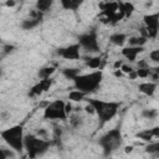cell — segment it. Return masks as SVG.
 I'll list each match as a JSON object with an SVG mask.
<instances>
[{
  "label": "cell",
  "instance_id": "cell-1",
  "mask_svg": "<svg viewBox=\"0 0 159 159\" xmlns=\"http://www.w3.org/2000/svg\"><path fill=\"white\" fill-rule=\"evenodd\" d=\"M73 81L77 89H81L84 93H89V92H93L99 86L102 81V72L94 71L88 75H78Z\"/></svg>",
  "mask_w": 159,
  "mask_h": 159
},
{
  "label": "cell",
  "instance_id": "cell-2",
  "mask_svg": "<svg viewBox=\"0 0 159 159\" xmlns=\"http://www.w3.org/2000/svg\"><path fill=\"white\" fill-rule=\"evenodd\" d=\"M88 102H91L94 106L96 113L102 123H106L109 119H112L117 114V111L119 108V103L117 102H103L99 99H88Z\"/></svg>",
  "mask_w": 159,
  "mask_h": 159
},
{
  "label": "cell",
  "instance_id": "cell-3",
  "mask_svg": "<svg viewBox=\"0 0 159 159\" xmlns=\"http://www.w3.org/2000/svg\"><path fill=\"white\" fill-rule=\"evenodd\" d=\"M1 138L16 152H21L25 145H24V135H22V127L21 125H15L9 129H5L1 132Z\"/></svg>",
  "mask_w": 159,
  "mask_h": 159
},
{
  "label": "cell",
  "instance_id": "cell-4",
  "mask_svg": "<svg viewBox=\"0 0 159 159\" xmlns=\"http://www.w3.org/2000/svg\"><path fill=\"white\" fill-rule=\"evenodd\" d=\"M24 145H25V149L27 150L29 155L31 158H35L39 154H42L48 148L50 142L41 137L37 138L35 135H26L24 138Z\"/></svg>",
  "mask_w": 159,
  "mask_h": 159
},
{
  "label": "cell",
  "instance_id": "cell-5",
  "mask_svg": "<svg viewBox=\"0 0 159 159\" xmlns=\"http://www.w3.org/2000/svg\"><path fill=\"white\" fill-rule=\"evenodd\" d=\"M65 106H66V103L63 101H61V99H57V101H53V102L48 103V106L45 108L43 118L65 120L67 118V113H66Z\"/></svg>",
  "mask_w": 159,
  "mask_h": 159
},
{
  "label": "cell",
  "instance_id": "cell-6",
  "mask_svg": "<svg viewBox=\"0 0 159 159\" xmlns=\"http://www.w3.org/2000/svg\"><path fill=\"white\" fill-rule=\"evenodd\" d=\"M99 144L102 145V148L104 149L106 154L116 150L120 144H122V135L118 129H112L111 132H108L106 135H103L99 140Z\"/></svg>",
  "mask_w": 159,
  "mask_h": 159
},
{
  "label": "cell",
  "instance_id": "cell-7",
  "mask_svg": "<svg viewBox=\"0 0 159 159\" xmlns=\"http://www.w3.org/2000/svg\"><path fill=\"white\" fill-rule=\"evenodd\" d=\"M80 43H75V45H70L65 48H60L57 51V53L66 58V60H77L80 58Z\"/></svg>",
  "mask_w": 159,
  "mask_h": 159
},
{
  "label": "cell",
  "instance_id": "cell-8",
  "mask_svg": "<svg viewBox=\"0 0 159 159\" xmlns=\"http://www.w3.org/2000/svg\"><path fill=\"white\" fill-rule=\"evenodd\" d=\"M80 45L87 48L88 51H98V43L94 34H87L82 35L80 37Z\"/></svg>",
  "mask_w": 159,
  "mask_h": 159
},
{
  "label": "cell",
  "instance_id": "cell-9",
  "mask_svg": "<svg viewBox=\"0 0 159 159\" xmlns=\"http://www.w3.org/2000/svg\"><path fill=\"white\" fill-rule=\"evenodd\" d=\"M143 50H144L143 46H129V47L122 48V55L127 60H129L130 62H133V61H135L137 55L140 53V52H143Z\"/></svg>",
  "mask_w": 159,
  "mask_h": 159
},
{
  "label": "cell",
  "instance_id": "cell-10",
  "mask_svg": "<svg viewBox=\"0 0 159 159\" xmlns=\"http://www.w3.org/2000/svg\"><path fill=\"white\" fill-rule=\"evenodd\" d=\"M52 84V81L50 78H46V80H40L39 83H36L35 86H32L31 88V94H35V96H39L41 94L42 92L47 91Z\"/></svg>",
  "mask_w": 159,
  "mask_h": 159
},
{
  "label": "cell",
  "instance_id": "cell-11",
  "mask_svg": "<svg viewBox=\"0 0 159 159\" xmlns=\"http://www.w3.org/2000/svg\"><path fill=\"white\" fill-rule=\"evenodd\" d=\"M139 92H142L145 96H153L155 89H157V83L154 82H143L138 86Z\"/></svg>",
  "mask_w": 159,
  "mask_h": 159
},
{
  "label": "cell",
  "instance_id": "cell-12",
  "mask_svg": "<svg viewBox=\"0 0 159 159\" xmlns=\"http://www.w3.org/2000/svg\"><path fill=\"white\" fill-rule=\"evenodd\" d=\"M143 21L145 24V27H159V12L144 15Z\"/></svg>",
  "mask_w": 159,
  "mask_h": 159
},
{
  "label": "cell",
  "instance_id": "cell-13",
  "mask_svg": "<svg viewBox=\"0 0 159 159\" xmlns=\"http://www.w3.org/2000/svg\"><path fill=\"white\" fill-rule=\"evenodd\" d=\"M61 5L66 10H76L83 2V0H60Z\"/></svg>",
  "mask_w": 159,
  "mask_h": 159
},
{
  "label": "cell",
  "instance_id": "cell-14",
  "mask_svg": "<svg viewBox=\"0 0 159 159\" xmlns=\"http://www.w3.org/2000/svg\"><path fill=\"white\" fill-rule=\"evenodd\" d=\"M87 93H84L83 91L81 89H73L68 93V99L72 101V102H82L84 99Z\"/></svg>",
  "mask_w": 159,
  "mask_h": 159
},
{
  "label": "cell",
  "instance_id": "cell-15",
  "mask_svg": "<svg viewBox=\"0 0 159 159\" xmlns=\"http://www.w3.org/2000/svg\"><path fill=\"white\" fill-rule=\"evenodd\" d=\"M109 41H111L113 45H116V46H123L124 42L127 41V36H125L124 34L117 32V34H113V35L109 37Z\"/></svg>",
  "mask_w": 159,
  "mask_h": 159
},
{
  "label": "cell",
  "instance_id": "cell-16",
  "mask_svg": "<svg viewBox=\"0 0 159 159\" xmlns=\"http://www.w3.org/2000/svg\"><path fill=\"white\" fill-rule=\"evenodd\" d=\"M119 10L123 11V14H124L125 17H129L134 12V5L132 2H129V1H127V2L119 4Z\"/></svg>",
  "mask_w": 159,
  "mask_h": 159
},
{
  "label": "cell",
  "instance_id": "cell-17",
  "mask_svg": "<svg viewBox=\"0 0 159 159\" xmlns=\"http://www.w3.org/2000/svg\"><path fill=\"white\" fill-rule=\"evenodd\" d=\"M52 2H53V0H37L36 1V9L41 12H46L51 7Z\"/></svg>",
  "mask_w": 159,
  "mask_h": 159
},
{
  "label": "cell",
  "instance_id": "cell-18",
  "mask_svg": "<svg viewBox=\"0 0 159 159\" xmlns=\"http://www.w3.org/2000/svg\"><path fill=\"white\" fill-rule=\"evenodd\" d=\"M53 72H55V67L48 66V67H43V68H41V70L39 71L37 76H39L40 80H46V78H50V76H51Z\"/></svg>",
  "mask_w": 159,
  "mask_h": 159
},
{
  "label": "cell",
  "instance_id": "cell-19",
  "mask_svg": "<svg viewBox=\"0 0 159 159\" xmlns=\"http://www.w3.org/2000/svg\"><path fill=\"white\" fill-rule=\"evenodd\" d=\"M148 41V37L145 36H138V37H130L129 39V46H144Z\"/></svg>",
  "mask_w": 159,
  "mask_h": 159
},
{
  "label": "cell",
  "instance_id": "cell-20",
  "mask_svg": "<svg viewBox=\"0 0 159 159\" xmlns=\"http://www.w3.org/2000/svg\"><path fill=\"white\" fill-rule=\"evenodd\" d=\"M40 21H41V19H32V17H30V19H27V20H25L22 22V27L25 30H30V29L37 26L40 24Z\"/></svg>",
  "mask_w": 159,
  "mask_h": 159
},
{
  "label": "cell",
  "instance_id": "cell-21",
  "mask_svg": "<svg viewBox=\"0 0 159 159\" xmlns=\"http://www.w3.org/2000/svg\"><path fill=\"white\" fill-rule=\"evenodd\" d=\"M145 152L149 154H153L155 157H159V142L157 143H150L145 147Z\"/></svg>",
  "mask_w": 159,
  "mask_h": 159
},
{
  "label": "cell",
  "instance_id": "cell-22",
  "mask_svg": "<svg viewBox=\"0 0 159 159\" xmlns=\"http://www.w3.org/2000/svg\"><path fill=\"white\" fill-rule=\"evenodd\" d=\"M101 62H102L101 57H91V58L86 62V65H87L89 68L96 70V68H99V67H101Z\"/></svg>",
  "mask_w": 159,
  "mask_h": 159
},
{
  "label": "cell",
  "instance_id": "cell-23",
  "mask_svg": "<svg viewBox=\"0 0 159 159\" xmlns=\"http://www.w3.org/2000/svg\"><path fill=\"white\" fill-rule=\"evenodd\" d=\"M137 137L139 139H142L143 142H150L152 138H153V134H152V129H147V130H143V132H139L137 134Z\"/></svg>",
  "mask_w": 159,
  "mask_h": 159
},
{
  "label": "cell",
  "instance_id": "cell-24",
  "mask_svg": "<svg viewBox=\"0 0 159 159\" xmlns=\"http://www.w3.org/2000/svg\"><path fill=\"white\" fill-rule=\"evenodd\" d=\"M63 75L70 80H75L80 75V70L78 68H66V70H63Z\"/></svg>",
  "mask_w": 159,
  "mask_h": 159
},
{
  "label": "cell",
  "instance_id": "cell-25",
  "mask_svg": "<svg viewBox=\"0 0 159 159\" xmlns=\"http://www.w3.org/2000/svg\"><path fill=\"white\" fill-rule=\"evenodd\" d=\"M142 116L148 118V119H154L157 116H158V111L154 109V108H150V109H144L142 112Z\"/></svg>",
  "mask_w": 159,
  "mask_h": 159
},
{
  "label": "cell",
  "instance_id": "cell-26",
  "mask_svg": "<svg viewBox=\"0 0 159 159\" xmlns=\"http://www.w3.org/2000/svg\"><path fill=\"white\" fill-rule=\"evenodd\" d=\"M135 71H137L138 77H140V78H147L148 76H150L149 67H138V70H135Z\"/></svg>",
  "mask_w": 159,
  "mask_h": 159
},
{
  "label": "cell",
  "instance_id": "cell-27",
  "mask_svg": "<svg viewBox=\"0 0 159 159\" xmlns=\"http://www.w3.org/2000/svg\"><path fill=\"white\" fill-rule=\"evenodd\" d=\"M149 57H150V60H152L153 62H157V63H159V48H155V50L150 51V53H149Z\"/></svg>",
  "mask_w": 159,
  "mask_h": 159
},
{
  "label": "cell",
  "instance_id": "cell-28",
  "mask_svg": "<svg viewBox=\"0 0 159 159\" xmlns=\"http://www.w3.org/2000/svg\"><path fill=\"white\" fill-rule=\"evenodd\" d=\"M1 153H2V157H4V159L15 158V153H14L12 150H10V149H5V148H2V149H1Z\"/></svg>",
  "mask_w": 159,
  "mask_h": 159
},
{
  "label": "cell",
  "instance_id": "cell-29",
  "mask_svg": "<svg viewBox=\"0 0 159 159\" xmlns=\"http://www.w3.org/2000/svg\"><path fill=\"white\" fill-rule=\"evenodd\" d=\"M84 111H86L88 114H94V113H96V108H94V106H93L91 102L87 103V106L84 107Z\"/></svg>",
  "mask_w": 159,
  "mask_h": 159
},
{
  "label": "cell",
  "instance_id": "cell-30",
  "mask_svg": "<svg viewBox=\"0 0 159 159\" xmlns=\"http://www.w3.org/2000/svg\"><path fill=\"white\" fill-rule=\"evenodd\" d=\"M120 70H122V72H123V73L129 75V73L133 71V67H132V66H129V65H127V63H123V65H122V67H120Z\"/></svg>",
  "mask_w": 159,
  "mask_h": 159
},
{
  "label": "cell",
  "instance_id": "cell-31",
  "mask_svg": "<svg viewBox=\"0 0 159 159\" xmlns=\"http://www.w3.org/2000/svg\"><path fill=\"white\" fill-rule=\"evenodd\" d=\"M80 123H81V118H78V117H73V118L71 119V124H72V125H75V127H76V125H78Z\"/></svg>",
  "mask_w": 159,
  "mask_h": 159
},
{
  "label": "cell",
  "instance_id": "cell-32",
  "mask_svg": "<svg viewBox=\"0 0 159 159\" xmlns=\"http://www.w3.org/2000/svg\"><path fill=\"white\" fill-rule=\"evenodd\" d=\"M16 5V1L15 0H6L5 1V6L6 7H14Z\"/></svg>",
  "mask_w": 159,
  "mask_h": 159
},
{
  "label": "cell",
  "instance_id": "cell-33",
  "mask_svg": "<svg viewBox=\"0 0 159 159\" xmlns=\"http://www.w3.org/2000/svg\"><path fill=\"white\" fill-rule=\"evenodd\" d=\"M152 134L154 138H159V127H154L152 129Z\"/></svg>",
  "mask_w": 159,
  "mask_h": 159
},
{
  "label": "cell",
  "instance_id": "cell-34",
  "mask_svg": "<svg viewBox=\"0 0 159 159\" xmlns=\"http://www.w3.org/2000/svg\"><path fill=\"white\" fill-rule=\"evenodd\" d=\"M122 65H123V61H122V60H117V61L114 62L113 67H114V70H118V68H120V67H122Z\"/></svg>",
  "mask_w": 159,
  "mask_h": 159
},
{
  "label": "cell",
  "instance_id": "cell-35",
  "mask_svg": "<svg viewBox=\"0 0 159 159\" xmlns=\"http://www.w3.org/2000/svg\"><path fill=\"white\" fill-rule=\"evenodd\" d=\"M133 152V145H125L124 147V153L125 154H129V153H132Z\"/></svg>",
  "mask_w": 159,
  "mask_h": 159
},
{
  "label": "cell",
  "instance_id": "cell-36",
  "mask_svg": "<svg viewBox=\"0 0 159 159\" xmlns=\"http://www.w3.org/2000/svg\"><path fill=\"white\" fill-rule=\"evenodd\" d=\"M128 76H129V78H130V80H135V78L138 77V75H137V71H134V70H133V71H132V72H130Z\"/></svg>",
  "mask_w": 159,
  "mask_h": 159
},
{
  "label": "cell",
  "instance_id": "cell-37",
  "mask_svg": "<svg viewBox=\"0 0 159 159\" xmlns=\"http://www.w3.org/2000/svg\"><path fill=\"white\" fill-rule=\"evenodd\" d=\"M65 109H66V113H67V116L71 113V111H72V106L70 104V103H66V106H65Z\"/></svg>",
  "mask_w": 159,
  "mask_h": 159
},
{
  "label": "cell",
  "instance_id": "cell-38",
  "mask_svg": "<svg viewBox=\"0 0 159 159\" xmlns=\"http://www.w3.org/2000/svg\"><path fill=\"white\" fill-rule=\"evenodd\" d=\"M114 76H116V77H122V76H123V72H122V70H120V68L116 70V71H114Z\"/></svg>",
  "mask_w": 159,
  "mask_h": 159
},
{
  "label": "cell",
  "instance_id": "cell-39",
  "mask_svg": "<svg viewBox=\"0 0 159 159\" xmlns=\"http://www.w3.org/2000/svg\"><path fill=\"white\" fill-rule=\"evenodd\" d=\"M12 48H14L12 46H5V47H4V52H5V53L11 52V51H12Z\"/></svg>",
  "mask_w": 159,
  "mask_h": 159
},
{
  "label": "cell",
  "instance_id": "cell-40",
  "mask_svg": "<svg viewBox=\"0 0 159 159\" xmlns=\"http://www.w3.org/2000/svg\"><path fill=\"white\" fill-rule=\"evenodd\" d=\"M138 67H148V66H147V62L145 61H140L138 63Z\"/></svg>",
  "mask_w": 159,
  "mask_h": 159
}]
</instances>
